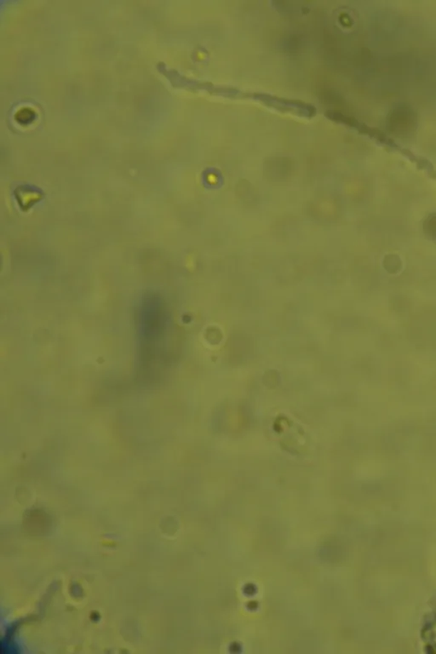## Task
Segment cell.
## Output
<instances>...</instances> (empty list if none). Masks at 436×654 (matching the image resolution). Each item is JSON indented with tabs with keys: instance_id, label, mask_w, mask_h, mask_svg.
I'll return each instance as SVG.
<instances>
[{
	"instance_id": "obj_1",
	"label": "cell",
	"mask_w": 436,
	"mask_h": 654,
	"mask_svg": "<svg viewBox=\"0 0 436 654\" xmlns=\"http://www.w3.org/2000/svg\"><path fill=\"white\" fill-rule=\"evenodd\" d=\"M327 119L334 122L347 125L349 127L356 129V131L362 135L368 136L372 138L378 144L388 147L390 145L393 139L388 137L386 133L380 131L377 128L369 127V125L360 122L353 117L347 116L338 111H326L325 114Z\"/></svg>"
}]
</instances>
